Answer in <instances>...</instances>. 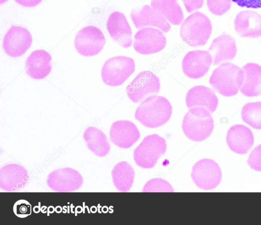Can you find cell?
Listing matches in <instances>:
<instances>
[{
	"label": "cell",
	"mask_w": 261,
	"mask_h": 225,
	"mask_svg": "<svg viewBox=\"0 0 261 225\" xmlns=\"http://www.w3.org/2000/svg\"><path fill=\"white\" fill-rule=\"evenodd\" d=\"M106 26L111 37L121 46L128 48L132 45V29L123 13L112 12L108 17Z\"/></svg>",
	"instance_id": "2e32d148"
},
{
	"label": "cell",
	"mask_w": 261,
	"mask_h": 225,
	"mask_svg": "<svg viewBox=\"0 0 261 225\" xmlns=\"http://www.w3.org/2000/svg\"><path fill=\"white\" fill-rule=\"evenodd\" d=\"M212 33L210 18L199 11L193 13L182 22L180 27V36L190 46L204 45Z\"/></svg>",
	"instance_id": "277c9868"
},
{
	"label": "cell",
	"mask_w": 261,
	"mask_h": 225,
	"mask_svg": "<svg viewBox=\"0 0 261 225\" xmlns=\"http://www.w3.org/2000/svg\"><path fill=\"white\" fill-rule=\"evenodd\" d=\"M31 33L25 28L12 26L6 33L3 48L10 57L16 58L23 55L32 43Z\"/></svg>",
	"instance_id": "7c38bea8"
},
{
	"label": "cell",
	"mask_w": 261,
	"mask_h": 225,
	"mask_svg": "<svg viewBox=\"0 0 261 225\" xmlns=\"http://www.w3.org/2000/svg\"><path fill=\"white\" fill-rule=\"evenodd\" d=\"M130 18L136 29L145 27H154L164 33H168L171 25L164 17L156 9L148 5L133 9Z\"/></svg>",
	"instance_id": "5bb4252c"
},
{
	"label": "cell",
	"mask_w": 261,
	"mask_h": 225,
	"mask_svg": "<svg viewBox=\"0 0 261 225\" xmlns=\"http://www.w3.org/2000/svg\"><path fill=\"white\" fill-rule=\"evenodd\" d=\"M244 73L239 66L225 62L215 68L209 79V83L217 93L226 97L238 94L243 85Z\"/></svg>",
	"instance_id": "7a4b0ae2"
},
{
	"label": "cell",
	"mask_w": 261,
	"mask_h": 225,
	"mask_svg": "<svg viewBox=\"0 0 261 225\" xmlns=\"http://www.w3.org/2000/svg\"><path fill=\"white\" fill-rule=\"evenodd\" d=\"M226 141L231 151L238 154L245 155L253 146L254 139L250 128L243 124H237L228 129Z\"/></svg>",
	"instance_id": "ac0fdd59"
},
{
	"label": "cell",
	"mask_w": 261,
	"mask_h": 225,
	"mask_svg": "<svg viewBox=\"0 0 261 225\" xmlns=\"http://www.w3.org/2000/svg\"><path fill=\"white\" fill-rule=\"evenodd\" d=\"M150 5L173 25H179L184 20V13L177 0H151Z\"/></svg>",
	"instance_id": "484cf974"
},
{
	"label": "cell",
	"mask_w": 261,
	"mask_h": 225,
	"mask_svg": "<svg viewBox=\"0 0 261 225\" xmlns=\"http://www.w3.org/2000/svg\"><path fill=\"white\" fill-rule=\"evenodd\" d=\"M208 51L213 57V65L232 61L237 53L235 39L224 32L212 41Z\"/></svg>",
	"instance_id": "d6986e66"
},
{
	"label": "cell",
	"mask_w": 261,
	"mask_h": 225,
	"mask_svg": "<svg viewBox=\"0 0 261 225\" xmlns=\"http://www.w3.org/2000/svg\"><path fill=\"white\" fill-rule=\"evenodd\" d=\"M143 192H174L171 184L161 178H154L144 186Z\"/></svg>",
	"instance_id": "83f0119b"
},
{
	"label": "cell",
	"mask_w": 261,
	"mask_h": 225,
	"mask_svg": "<svg viewBox=\"0 0 261 225\" xmlns=\"http://www.w3.org/2000/svg\"><path fill=\"white\" fill-rule=\"evenodd\" d=\"M238 6L248 8H260L261 0H232Z\"/></svg>",
	"instance_id": "d6a6232c"
},
{
	"label": "cell",
	"mask_w": 261,
	"mask_h": 225,
	"mask_svg": "<svg viewBox=\"0 0 261 225\" xmlns=\"http://www.w3.org/2000/svg\"><path fill=\"white\" fill-rule=\"evenodd\" d=\"M86 145L95 155L102 157L108 155L111 148L107 136L100 129L89 127L83 133Z\"/></svg>",
	"instance_id": "cb8c5ba5"
},
{
	"label": "cell",
	"mask_w": 261,
	"mask_h": 225,
	"mask_svg": "<svg viewBox=\"0 0 261 225\" xmlns=\"http://www.w3.org/2000/svg\"><path fill=\"white\" fill-rule=\"evenodd\" d=\"M247 163L251 168L257 171H261V144L251 151Z\"/></svg>",
	"instance_id": "f546056e"
},
{
	"label": "cell",
	"mask_w": 261,
	"mask_h": 225,
	"mask_svg": "<svg viewBox=\"0 0 261 225\" xmlns=\"http://www.w3.org/2000/svg\"><path fill=\"white\" fill-rule=\"evenodd\" d=\"M236 32L242 37L257 38L261 37V15L246 10L239 12L234 21Z\"/></svg>",
	"instance_id": "44dd1931"
},
{
	"label": "cell",
	"mask_w": 261,
	"mask_h": 225,
	"mask_svg": "<svg viewBox=\"0 0 261 225\" xmlns=\"http://www.w3.org/2000/svg\"><path fill=\"white\" fill-rule=\"evenodd\" d=\"M222 175L221 168L216 161L204 158L193 165L191 177L198 188L209 190L215 189L219 185Z\"/></svg>",
	"instance_id": "52a82bcc"
},
{
	"label": "cell",
	"mask_w": 261,
	"mask_h": 225,
	"mask_svg": "<svg viewBox=\"0 0 261 225\" xmlns=\"http://www.w3.org/2000/svg\"><path fill=\"white\" fill-rule=\"evenodd\" d=\"M212 64L213 57L208 51L196 49L189 51L184 56L181 68L187 77L198 79L207 73Z\"/></svg>",
	"instance_id": "4fadbf2b"
},
{
	"label": "cell",
	"mask_w": 261,
	"mask_h": 225,
	"mask_svg": "<svg viewBox=\"0 0 261 225\" xmlns=\"http://www.w3.org/2000/svg\"><path fill=\"white\" fill-rule=\"evenodd\" d=\"M242 120L256 130H261V102H249L242 109Z\"/></svg>",
	"instance_id": "4316f807"
},
{
	"label": "cell",
	"mask_w": 261,
	"mask_h": 225,
	"mask_svg": "<svg viewBox=\"0 0 261 225\" xmlns=\"http://www.w3.org/2000/svg\"><path fill=\"white\" fill-rule=\"evenodd\" d=\"M172 113V106L165 97L152 95L146 97L137 108L135 119L143 126L156 128L166 123Z\"/></svg>",
	"instance_id": "6da1fadb"
},
{
	"label": "cell",
	"mask_w": 261,
	"mask_h": 225,
	"mask_svg": "<svg viewBox=\"0 0 261 225\" xmlns=\"http://www.w3.org/2000/svg\"><path fill=\"white\" fill-rule=\"evenodd\" d=\"M32 207L30 203L25 199L17 201L13 206V212L20 218L27 217L31 214Z\"/></svg>",
	"instance_id": "4dcf8cb0"
},
{
	"label": "cell",
	"mask_w": 261,
	"mask_h": 225,
	"mask_svg": "<svg viewBox=\"0 0 261 225\" xmlns=\"http://www.w3.org/2000/svg\"><path fill=\"white\" fill-rule=\"evenodd\" d=\"M135 70L134 60L118 56L106 60L101 70V77L107 85L116 87L124 83Z\"/></svg>",
	"instance_id": "8992f818"
},
{
	"label": "cell",
	"mask_w": 261,
	"mask_h": 225,
	"mask_svg": "<svg viewBox=\"0 0 261 225\" xmlns=\"http://www.w3.org/2000/svg\"><path fill=\"white\" fill-rule=\"evenodd\" d=\"M18 4L24 7H34L39 5L42 0H14Z\"/></svg>",
	"instance_id": "836d02e7"
},
{
	"label": "cell",
	"mask_w": 261,
	"mask_h": 225,
	"mask_svg": "<svg viewBox=\"0 0 261 225\" xmlns=\"http://www.w3.org/2000/svg\"><path fill=\"white\" fill-rule=\"evenodd\" d=\"M207 7L212 14L221 16L229 11L231 0H206Z\"/></svg>",
	"instance_id": "f1b7e54d"
},
{
	"label": "cell",
	"mask_w": 261,
	"mask_h": 225,
	"mask_svg": "<svg viewBox=\"0 0 261 225\" xmlns=\"http://www.w3.org/2000/svg\"><path fill=\"white\" fill-rule=\"evenodd\" d=\"M188 13H191L201 8L204 0H182Z\"/></svg>",
	"instance_id": "1f68e13d"
},
{
	"label": "cell",
	"mask_w": 261,
	"mask_h": 225,
	"mask_svg": "<svg viewBox=\"0 0 261 225\" xmlns=\"http://www.w3.org/2000/svg\"><path fill=\"white\" fill-rule=\"evenodd\" d=\"M166 150V141L163 137L156 134L149 135L134 149V159L138 166L144 169L152 168Z\"/></svg>",
	"instance_id": "5b68a950"
},
{
	"label": "cell",
	"mask_w": 261,
	"mask_h": 225,
	"mask_svg": "<svg viewBox=\"0 0 261 225\" xmlns=\"http://www.w3.org/2000/svg\"><path fill=\"white\" fill-rule=\"evenodd\" d=\"M135 170L126 161H121L113 168L111 175L115 188L120 192H127L132 187Z\"/></svg>",
	"instance_id": "d4e9b609"
},
{
	"label": "cell",
	"mask_w": 261,
	"mask_h": 225,
	"mask_svg": "<svg viewBox=\"0 0 261 225\" xmlns=\"http://www.w3.org/2000/svg\"><path fill=\"white\" fill-rule=\"evenodd\" d=\"M244 79L240 89L242 94L247 97L257 96L261 94V66L249 62L242 67Z\"/></svg>",
	"instance_id": "603a6c76"
},
{
	"label": "cell",
	"mask_w": 261,
	"mask_h": 225,
	"mask_svg": "<svg viewBox=\"0 0 261 225\" xmlns=\"http://www.w3.org/2000/svg\"><path fill=\"white\" fill-rule=\"evenodd\" d=\"M160 87L159 78L150 71L144 70L136 76L126 90L130 100L134 103H138L148 95L158 94Z\"/></svg>",
	"instance_id": "ba28073f"
},
{
	"label": "cell",
	"mask_w": 261,
	"mask_h": 225,
	"mask_svg": "<svg viewBox=\"0 0 261 225\" xmlns=\"http://www.w3.org/2000/svg\"><path fill=\"white\" fill-rule=\"evenodd\" d=\"M51 55L45 50L37 49L33 51L25 61L27 74L35 80L45 78L51 70Z\"/></svg>",
	"instance_id": "7402d4cb"
},
{
	"label": "cell",
	"mask_w": 261,
	"mask_h": 225,
	"mask_svg": "<svg viewBox=\"0 0 261 225\" xmlns=\"http://www.w3.org/2000/svg\"><path fill=\"white\" fill-rule=\"evenodd\" d=\"M83 183L82 174L70 167L55 169L47 178V186L52 190L59 192H68L80 189Z\"/></svg>",
	"instance_id": "8fae6325"
},
{
	"label": "cell",
	"mask_w": 261,
	"mask_h": 225,
	"mask_svg": "<svg viewBox=\"0 0 261 225\" xmlns=\"http://www.w3.org/2000/svg\"><path fill=\"white\" fill-rule=\"evenodd\" d=\"M181 128L185 136L190 140L200 142L210 136L214 128L211 113L205 108H190L184 115Z\"/></svg>",
	"instance_id": "3957f363"
},
{
	"label": "cell",
	"mask_w": 261,
	"mask_h": 225,
	"mask_svg": "<svg viewBox=\"0 0 261 225\" xmlns=\"http://www.w3.org/2000/svg\"><path fill=\"white\" fill-rule=\"evenodd\" d=\"M109 134L112 143L122 148L130 147L140 137V133L137 126L127 120H117L113 122Z\"/></svg>",
	"instance_id": "9a60e30c"
},
{
	"label": "cell",
	"mask_w": 261,
	"mask_h": 225,
	"mask_svg": "<svg viewBox=\"0 0 261 225\" xmlns=\"http://www.w3.org/2000/svg\"><path fill=\"white\" fill-rule=\"evenodd\" d=\"M167 40L162 31L151 27L142 28L134 37L133 47L142 55L159 53L166 46Z\"/></svg>",
	"instance_id": "30bf717a"
},
{
	"label": "cell",
	"mask_w": 261,
	"mask_h": 225,
	"mask_svg": "<svg viewBox=\"0 0 261 225\" xmlns=\"http://www.w3.org/2000/svg\"><path fill=\"white\" fill-rule=\"evenodd\" d=\"M106 42L102 32L93 26H88L81 29L76 34L74 40L76 51L85 57H92L98 54Z\"/></svg>",
	"instance_id": "9c48e42d"
},
{
	"label": "cell",
	"mask_w": 261,
	"mask_h": 225,
	"mask_svg": "<svg viewBox=\"0 0 261 225\" xmlns=\"http://www.w3.org/2000/svg\"><path fill=\"white\" fill-rule=\"evenodd\" d=\"M28 180L27 170L18 164H7L0 169V187L5 191L15 192L23 189Z\"/></svg>",
	"instance_id": "e0dca14e"
},
{
	"label": "cell",
	"mask_w": 261,
	"mask_h": 225,
	"mask_svg": "<svg viewBox=\"0 0 261 225\" xmlns=\"http://www.w3.org/2000/svg\"><path fill=\"white\" fill-rule=\"evenodd\" d=\"M218 102V98L214 90L203 85L192 87L187 92L185 98V103L189 109L202 107L211 114L216 111Z\"/></svg>",
	"instance_id": "ffe728a7"
}]
</instances>
